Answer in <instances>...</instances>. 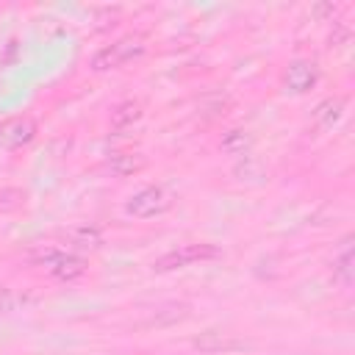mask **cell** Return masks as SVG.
I'll return each mask as SVG.
<instances>
[{
	"mask_svg": "<svg viewBox=\"0 0 355 355\" xmlns=\"http://www.w3.org/2000/svg\"><path fill=\"white\" fill-rule=\"evenodd\" d=\"M316 78H319V72H316L313 64H308V61H294V64L288 67V72H286V86L300 94V92H308V89L316 83Z\"/></svg>",
	"mask_w": 355,
	"mask_h": 355,
	"instance_id": "5",
	"label": "cell"
},
{
	"mask_svg": "<svg viewBox=\"0 0 355 355\" xmlns=\"http://www.w3.org/2000/svg\"><path fill=\"white\" fill-rule=\"evenodd\" d=\"M219 250L214 244H180L169 252H164L158 261H155V269L158 272H169V269H183V266H191V263H200V261H211L216 258Z\"/></svg>",
	"mask_w": 355,
	"mask_h": 355,
	"instance_id": "1",
	"label": "cell"
},
{
	"mask_svg": "<svg viewBox=\"0 0 355 355\" xmlns=\"http://www.w3.org/2000/svg\"><path fill=\"white\" fill-rule=\"evenodd\" d=\"M166 208H169V194H166L161 186H147V189L136 191V194L128 200V205H125V211H128L130 216H139V219L158 216V214H164Z\"/></svg>",
	"mask_w": 355,
	"mask_h": 355,
	"instance_id": "3",
	"label": "cell"
},
{
	"mask_svg": "<svg viewBox=\"0 0 355 355\" xmlns=\"http://www.w3.org/2000/svg\"><path fill=\"white\" fill-rule=\"evenodd\" d=\"M136 119H139V105L136 103H125V105H119L114 111V128H125V125H130Z\"/></svg>",
	"mask_w": 355,
	"mask_h": 355,
	"instance_id": "7",
	"label": "cell"
},
{
	"mask_svg": "<svg viewBox=\"0 0 355 355\" xmlns=\"http://www.w3.org/2000/svg\"><path fill=\"white\" fill-rule=\"evenodd\" d=\"M83 269H86L83 261L75 258V255H53L50 258V272L55 277H61V280H72V277L83 275Z\"/></svg>",
	"mask_w": 355,
	"mask_h": 355,
	"instance_id": "6",
	"label": "cell"
},
{
	"mask_svg": "<svg viewBox=\"0 0 355 355\" xmlns=\"http://www.w3.org/2000/svg\"><path fill=\"white\" fill-rule=\"evenodd\" d=\"M333 269L341 275V280H344V283H349V280H352V250H349V247L338 255V261L333 263Z\"/></svg>",
	"mask_w": 355,
	"mask_h": 355,
	"instance_id": "8",
	"label": "cell"
},
{
	"mask_svg": "<svg viewBox=\"0 0 355 355\" xmlns=\"http://www.w3.org/2000/svg\"><path fill=\"white\" fill-rule=\"evenodd\" d=\"M36 136V125L28 116H11L0 122V147H22Z\"/></svg>",
	"mask_w": 355,
	"mask_h": 355,
	"instance_id": "4",
	"label": "cell"
},
{
	"mask_svg": "<svg viewBox=\"0 0 355 355\" xmlns=\"http://www.w3.org/2000/svg\"><path fill=\"white\" fill-rule=\"evenodd\" d=\"M17 305V297L11 294V291H6V288H0V311H11Z\"/></svg>",
	"mask_w": 355,
	"mask_h": 355,
	"instance_id": "9",
	"label": "cell"
},
{
	"mask_svg": "<svg viewBox=\"0 0 355 355\" xmlns=\"http://www.w3.org/2000/svg\"><path fill=\"white\" fill-rule=\"evenodd\" d=\"M141 53H144V44H141L139 39H119V42L103 47V50L92 58V67H94L97 72L116 69V67L128 64L130 58H136V55H141Z\"/></svg>",
	"mask_w": 355,
	"mask_h": 355,
	"instance_id": "2",
	"label": "cell"
}]
</instances>
